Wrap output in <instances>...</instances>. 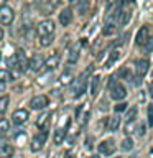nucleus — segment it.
I'll return each instance as SVG.
<instances>
[{"label":"nucleus","mask_w":153,"mask_h":158,"mask_svg":"<svg viewBox=\"0 0 153 158\" xmlns=\"http://www.w3.org/2000/svg\"><path fill=\"white\" fill-rule=\"evenodd\" d=\"M99 86H101V77L99 76H94L91 79V96H97V91H99Z\"/></svg>","instance_id":"nucleus-21"},{"label":"nucleus","mask_w":153,"mask_h":158,"mask_svg":"<svg viewBox=\"0 0 153 158\" xmlns=\"http://www.w3.org/2000/svg\"><path fill=\"white\" fill-rule=\"evenodd\" d=\"M151 76H153V73H151Z\"/></svg>","instance_id":"nucleus-44"},{"label":"nucleus","mask_w":153,"mask_h":158,"mask_svg":"<svg viewBox=\"0 0 153 158\" xmlns=\"http://www.w3.org/2000/svg\"><path fill=\"white\" fill-rule=\"evenodd\" d=\"M132 148H133V140L132 138H125V140L122 142V150L128 152V150H132Z\"/></svg>","instance_id":"nucleus-29"},{"label":"nucleus","mask_w":153,"mask_h":158,"mask_svg":"<svg viewBox=\"0 0 153 158\" xmlns=\"http://www.w3.org/2000/svg\"><path fill=\"white\" fill-rule=\"evenodd\" d=\"M30 118V114L28 110H25V109H18V110H15L13 112V115H12V120L13 123H17V125H22V123H25Z\"/></svg>","instance_id":"nucleus-10"},{"label":"nucleus","mask_w":153,"mask_h":158,"mask_svg":"<svg viewBox=\"0 0 153 158\" xmlns=\"http://www.w3.org/2000/svg\"><path fill=\"white\" fill-rule=\"evenodd\" d=\"M130 17H132V13L128 12V10H122L120 15H118V25H127L128 22H130Z\"/></svg>","instance_id":"nucleus-22"},{"label":"nucleus","mask_w":153,"mask_h":158,"mask_svg":"<svg viewBox=\"0 0 153 158\" xmlns=\"http://www.w3.org/2000/svg\"><path fill=\"white\" fill-rule=\"evenodd\" d=\"M148 125L153 127V106H148Z\"/></svg>","instance_id":"nucleus-35"},{"label":"nucleus","mask_w":153,"mask_h":158,"mask_svg":"<svg viewBox=\"0 0 153 158\" xmlns=\"http://www.w3.org/2000/svg\"><path fill=\"white\" fill-rule=\"evenodd\" d=\"M49 117H51V112H44V114H41L38 118H36V127H39V128H44L48 125V122H49ZM46 130V128H44Z\"/></svg>","instance_id":"nucleus-18"},{"label":"nucleus","mask_w":153,"mask_h":158,"mask_svg":"<svg viewBox=\"0 0 153 158\" xmlns=\"http://www.w3.org/2000/svg\"><path fill=\"white\" fill-rule=\"evenodd\" d=\"M99 153L101 155H105V156H110L114 152H115V142L112 140V138H109V140H104L99 143Z\"/></svg>","instance_id":"nucleus-7"},{"label":"nucleus","mask_w":153,"mask_h":158,"mask_svg":"<svg viewBox=\"0 0 153 158\" xmlns=\"http://www.w3.org/2000/svg\"><path fill=\"white\" fill-rule=\"evenodd\" d=\"M118 58H120V53H118V49H114V51L110 53V56H109V59H107V63H105V68H110Z\"/></svg>","instance_id":"nucleus-24"},{"label":"nucleus","mask_w":153,"mask_h":158,"mask_svg":"<svg viewBox=\"0 0 153 158\" xmlns=\"http://www.w3.org/2000/svg\"><path fill=\"white\" fill-rule=\"evenodd\" d=\"M71 22H72V12H71V8L61 10V13H59V23H61L63 27H68Z\"/></svg>","instance_id":"nucleus-13"},{"label":"nucleus","mask_w":153,"mask_h":158,"mask_svg":"<svg viewBox=\"0 0 153 158\" xmlns=\"http://www.w3.org/2000/svg\"><path fill=\"white\" fill-rule=\"evenodd\" d=\"M77 59H79V46H74L71 51H69L68 61H69V64H74V63H77Z\"/></svg>","instance_id":"nucleus-23"},{"label":"nucleus","mask_w":153,"mask_h":158,"mask_svg":"<svg viewBox=\"0 0 153 158\" xmlns=\"http://www.w3.org/2000/svg\"><path fill=\"white\" fill-rule=\"evenodd\" d=\"M92 71V68L87 69V73L81 74L77 79H74L72 84H71V92L74 97H81L84 92H86V87H87V74Z\"/></svg>","instance_id":"nucleus-1"},{"label":"nucleus","mask_w":153,"mask_h":158,"mask_svg":"<svg viewBox=\"0 0 153 158\" xmlns=\"http://www.w3.org/2000/svg\"><path fill=\"white\" fill-rule=\"evenodd\" d=\"M15 59H17V68H20L22 71H27V68H28V59L27 56H25V51L22 48L17 51V54H15Z\"/></svg>","instance_id":"nucleus-11"},{"label":"nucleus","mask_w":153,"mask_h":158,"mask_svg":"<svg viewBox=\"0 0 153 158\" xmlns=\"http://www.w3.org/2000/svg\"><path fill=\"white\" fill-rule=\"evenodd\" d=\"M118 127H120V117H118V114H117V115H114V117H109L107 118V128L110 132H115Z\"/></svg>","instance_id":"nucleus-17"},{"label":"nucleus","mask_w":153,"mask_h":158,"mask_svg":"<svg viewBox=\"0 0 153 158\" xmlns=\"http://www.w3.org/2000/svg\"><path fill=\"white\" fill-rule=\"evenodd\" d=\"M148 69H150V61H148L147 58H140V59H137V63H135L137 76H135V81H133V82L137 84V86L142 82V77L148 73Z\"/></svg>","instance_id":"nucleus-2"},{"label":"nucleus","mask_w":153,"mask_h":158,"mask_svg":"<svg viewBox=\"0 0 153 158\" xmlns=\"http://www.w3.org/2000/svg\"><path fill=\"white\" fill-rule=\"evenodd\" d=\"M10 97L8 96H0V114H5V110L8 109Z\"/></svg>","instance_id":"nucleus-25"},{"label":"nucleus","mask_w":153,"mask_h":158,"mask_svg":"<svg viewBox=\"0 0 153 158\" xmlns=\"http://www.w3.org/2000/svg\"><path fill=\"white\" fill-rule=\"evenodd\" d=\"M43 61H44V59H43L41 54H35V56L28 61V68L27 69H28V71H31V73H38L39 69L43 68Z\"/></svg>","instance_id":"nucleus-9"},{"label":"nucleus","mask_w":153,"mask_h":158,"mask_svg":"<svg viewBox=\"0 0 153 158\" xmlns=\"http://www.w3.org/2000/svg\"><path fill=\"white\" fill-rule=\"evenodd\" d=\"M150 96L153 97V81L150 82Z\"/></svg>","instance_id":"nucleus-38"},{"label":"nucleus","mask_w":153,"mask_h":158,"mask_svg":"<svg viewBox=\"0 0 153 158\" xmlns=\"http://www.w3.org/2000/svg\"><path fill=\"white\" fill-rule=\"evenodd\" d=\"M13 18H15L13 10L10 8L8 5H2V7H0V23L2 25H10L13 22Z\"/></svg>","instance_id":"nucleus-6"},{"label":"nucleus","mask_w":153,"mask_h":158,"mask_svg":"<svg viewBox=\"0 0 153 158\" xmlns=\"http://www.w3.org/2000/svg\"><path fill=\"white\" fill-rule=\"evenodd\" d=\"M142 46H143V49H145V51H151V49H153V36H148L147 41L143 43Z\"/></svg>","instance_id":"nucleus-32"},{"label":"nucleus","mask_w":153,"mask_h":158,"mask_svg":"<svg viewBox=\"0 0 153 158\" xmlns=\"http://www.w3.org/2000/svg\"><path fill=\"white\" fill-rule=\"evenodd\" d=\"M49 104L48 97L46 96H35L31 101H30V107L33 109V110H41V109H44Z\"/></svg>","instance_id":"nucleus-8"},{"label":"nucleus","mask_w":153,"mask_h":158,"mask_svg":"<svg viewBox=\"0 0 153 158\" xmlns=\"http://www.w3.org/2000/svg\"><path fill=\"white\" fill-rule=\"evenodd\" d=\"M3 91H5V82L0 81V92H3Z\"/></svg>","instance_id":"nucleus-37"},{"label":"nucleus","mask_w":153,"mask_h":158,"mask_svg":"<svg viewBox=\"0 0 153 158\" xmlns=\"http://www.w3.org/2000/svg\"><path fill=\"white\" fill-rule=\"evenodd\" d=\"M107 2H109V3H112V2H114V0H107Z\"/></svg>","instance_id":"nucleus-41"},{"label":"nucleus","mask_w":153,"mask_h":158,"mask_svg":"<svg viewBox=\"0 0 153 158\" xmlns=\"http://www.w3.org/2000/svg\"><path fill=\"white\" fill-rule=\"evenodd\" d=\"M91 8V2L89 0H79L77 2V13L79 15H86Z\"/></svg>","instance_id":"nucleus-20"},{"label":"nucleus","mask_w":153,"mask_h":158,"mask_svg":"<svg viewBox=\"0 0 153 158\" xmlns=\"http://www.w3.org/2000/svg\"><path fill=\"white\" fill-rule=\"evenodd\" d=\"M0 59H2V54H0Z\"/></svg>","instance_id":"nucleus-43"},{"label":"nucleus","mask_w":153,"mask_h":158,"mask_svg":"<svg viewBox=\"0 0 153 158\" xmlns=\"http://www.w3.org/2000/svg\"><path fill=\"white\" fill-rule=\"evenodd\" d=\"M137 112H138V110H137V107H132L130 110L127 112V122H128V123L135 120V117H137Z\"/></svg>","instance_id":"nucleus-31"},{"label":"nucleus","mask_w":153,"mask_h":158,"mask_svg":"<svg viewBox=\"0 0 153 158\" xmlns=\"http://www.w3.org/2000/svg\"><path fill=\"white\" fill-rule=\"evenodd\" d=\"M114 109H115V112H117V114H118V112H123V110L127 109V104H125V102H120V101H118V104H117V106L114 107Z\"/></svg>","instance_id":"nucleus-34"},{"label":"nucleus","mask_w":153,"mask_h":158,"mask_svg":"<svg viewBox=\"0 0 153 158\" xmlns=\"http://www.w3.org/2000/svg\"><path fill=\"white\" fill-rule=\"evenodd\" d=\"M110 97L114 99V101H123V99L127 97V89L123 84H115L114 82L110 86Z\"/></svg>","instance_id":"nucleus-5"},{"label":"nucleus","mask_w":153,"mask_h":158,"mask_svg":"<svg viewBox=\"0 0 153 158\" xmlns=\"http://www.w3.org/2000/svg\"><path fill=\"white\" fill-rule=\"evenodd\" d=\"M58 64H59V54H53V56H49L48 59L43 61V68L48 69V71H51V69H54Z\"/></svg>","instance_id":"nucleus-14"},{"label":"nucleus","mask_w":153,"mask_h":158,"mask_svg":"<svg viewBox=\"0 0 153 158\" xmlns=\"http://www.w3.org/2000/svg\"><path fill=\"white\" fill-rule=\"evenodd\" d=\"M46 138H48V132L43 128V132L36 133V135L31 138V145H30L31 152H39L41 150V148L44 147V143H46Z\"/></svg>","instance_id":"nucleus-4"},{"label":"nucleus","mask_w":153,"mask_h":158,"mask_svg":"<svg viewBox=\"0 0 153 158\" xmlns=\"http://www.w3.org/2000/svg\"><path fill=\"white\" fill-rule=\"evenodd\" d=\"M117 30V20H114L109 17L107 18V22L105 25H104V28H102V33H104V36H109V35H112L114 31Z\"/></svg>","instance_id":"nucleus-12"},{"label":"nucleus","mask_w":153,"mask_h":158,"mask_svg":"<svg viewBox=\"0 0 153 158\" xmlns=\"http://www.w3.org/2000/svg\"><path fill=\"white\" fill-rule=\"evenodd\" d=\"M147 38H148V27H143V28L138 30V33H137V38H135L137 46H142V44L147 41Z\"/></svg>","instance_id":"nucleus-15"},{"label":"nucleus","mask_w":153,"mask_h":158,"mask_svg":"<svg viewBox=\"0 0 153 158\" xmlns=\"http://www.w3.org/2000/svg\"><path fill=\"white\" fill-rule=\"evenodd\" d=\"M127 2H128V0H120V3H122V5H123V3H127Z\"/></svg>","instance_id":"nucleus-40"},{"label":"nucleus","mask_w":153,"mask_h":158,"mask_svg":"<svg viewBox=\"0 0 153 158\" xmlns=\"http://www.w3.org/2000/svg\"><path fill=\"white\" fill-rule=\"evenodd\" d=\"M2 38H3V30L0 28V41H2Z\"/></svg>","instance_id":"nucleus-39"},{"label":"nucleus","mask_w":153,"mask_h":158,"mask_svg":"<svg viewBox=\"0 0 153 158\" xmlns=\"http://www.w3.org/2000/svg\"><path fill=\"white\" fill-rule=\"evenodd\" d=\"M8 130H10V122L7 118H0V137L5 135Z\"/></svg>","instance_id":"nucleus-26"},{"label":"nucleus","mask_w":153,"mask_h":158,"mask_svg":"<svg viewBox=\"0 0 153 158\" xmlns=\"http://www.w3.org/2000/svg\"><path fill=\"white\" fill-rule=\"evenodd\" d=\"M118 74H120V76H122V77H125V79H127V81H128V82H130V81H132V79H133V76H132V73H130V71H128V69H127V68H123V69H120V73H118Z\"/></svg>","instance_id":"nucleus-33"},{"label":"nucleus","mask_w":153,"mask_h":158,"mask_svg":"<svg viewBox=\"0 0 153 158\" xmlns=\"http://www.w3.org/2000/svg\"><path fill=\"white\" fill-rule=\"evenodd\" d=\"M137 130H138V132H137L138 135H145V125H140V127L137 128Z\"/></svg>","instance_id":"nucleus-36"},{"label":"nucleus","mask_w":153,"mask_h":158,"mask_svg":"<svg viewBox=\"0 0 153 158\" xmlns=\"http://www.w3.org/2000/svg\"><path fill=\"white\" fill-rule=\"evenodd\" d=\"M71 79H72L71 73L66 71V73L61 74V77H59V82H61V84H69V82H71Z\"/></svg>","instance_id":"nucleus-30"},{"label":"nucleus","mask_w":153,"mask_h":158,"mask_svg":"<svg viewBox=\"0 0 153 158\" xmlns=\"http://www.w3.org/2000/svg\"><path fill=\"white\" fill-rule=\"evenodd\" d=\"M53 40H54V35H49V36H43V38H39V44H41V46H49V44L53 43Z\"/></svg>","instance_id":"nucleus-28"},{"label":"nucleus","mask_w":153,"mask_h":158,"mask_svg":"<svg viewBox=\"0 0 153 158\" xmlns=\"http://www.w3.org/2000/svg\"><path fill=\"white\" fill-rule=\"evenodd\" d=\"M13 152L15 150L10 143H2V145H0V158H12Z\"/></svg>","instance_id":"nucleus-16"},{"label":"nucleus","mask_w":153,"mask_h":158,"mask_svg":"<svg viewBox=\"0 0 153 158\" xmlns=\"http://www.w3.org/2000/svg\"><path fill=\"white\" fill-rule=\"evenodd\" d=\"M36 33H38L39 38L54 35V22L53 20H43V22L36 27Z\"/></svg>","instance_id":"nucleus-3"},{"label":"nucleus","mask_w":153,"mask_h":158,"mask_svg":"<svg viewBox=\"0 0 153 158\" xmlns=\"http://www.w3.org/2000/svg\"><path fill=\"white\" fill-rule=\"evenodd\" d=\"M0 81H2V82L12 81V74H10L8 69H0Z\"/></svg>","instance_id":"nucleus-27"},{"label":"nucleus","mask_w":153,"mask_h":158,"mask_svg":"<svg viewBox=\"0 0 153 158\" xmlns=\"http://www.w3.org/2000/svg\"><path fill=\"white\" fill-rule=\"evenodd\" d=\"M92 158H99V156H92Z\"/></svg>","instance_id":"nucleus-42"},{"label":"nucleus","mask_w":153,"mask_h":158,"mask_svg":"<svg viewBox=\"0 0 153 158\" xmlns=\"http://www.w3.org/2000/svg\"><path fill=\"white\" fill-rule=\"evenodd\" d=\"M68 125H69V123H66V125H64V127L58 128V130L54 132V143H56V145H59V143H61V142L64 140V135H66Z\"/></svg>","instance_id":"nucleus-19"}]
</instances>
